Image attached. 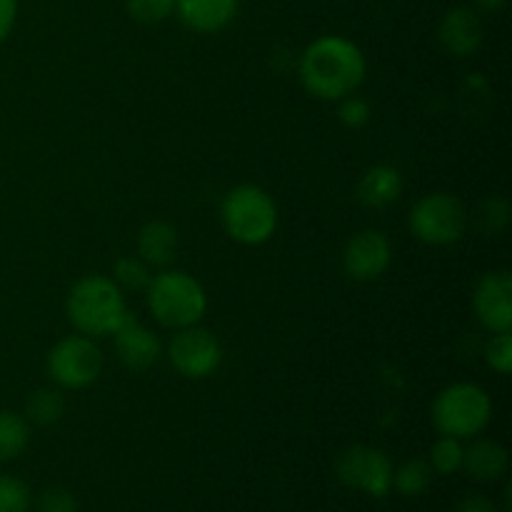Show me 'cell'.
I'll list each match as a JSON object with an SVG mask.
<instances>
[{
  "label": "cell",
  "mask_w": 512,
  "mask_h": 512,
  "mask_svg": "<svg viewBox=\"0 0 512 512\" xmlns=\"http://www.w3.org/2000/svg\"><path fill=\"white\" fill-rule=\"evenodd\" d=\"M510 455L495 440H473L463 453V470L478 483H495L508 473Z\"/></svg>",
  "instance_id": "9a60e30c"
},
{
  "label": "cell",
  "mask_w": 512,
  "mask_h": 512,
  "mask_svg": "<svg viewBox=\"0 0 512 512\" xmlns=\"http://www.w3.org/2000/svg\"><path fill=\"white\" fill-rule=\"evenodd\" d=\"M70 325L88 338H110L128 315L125 295L108 275H85L65 300Z\"/></svg>",
  "instance_id": "7a4b0ae2"
},
{
  "label": "cell",
  "mask_w": 512,
  "mask_h": 512,
  "mask_svg": "<svg viewBox=\"0 0 512 512\" xmlns=\"http://www.w3.org/2000/svg\"><path fill=\"white\" fill-rule=\"evenodd\" d=\"M220 218L235 243L263 245L278 230V205L260 185H238L225 195Z\"/></svg>",
  "instance_id": "277c9868"
},
{
  "label": "cell",
  "mask_w": 512,
  "mask_h": 512,
  "mask_svg": "<svg viewBox=\"0 0 512 512\" xmlns=\"http://www.w3.org/2000/svg\"><path fill=\"white\" fill-rule=\"evenodd\" d=\"M30 443V423L13 410H0V463L20 458Z\"/></svg>",
  "instance_id": "d6986e66"
},
{
  "label": "cell",
  "mask_w": 512,
  "mask_h": 512,
  "mask_svg": "<svg viewBox=\"0 0 512 512\" xmlns=\"http://www.w3.org/2000/svg\"><path fill=\"white\" fill-rule=\"evenodd\" d=\"M65 415V398L60 388H38L28 395L25 400V415L28 423L38 425V428H48V425L60 423Z\"/></svg>",
  "instance_id": "ac0fdd59"
},
{
  "label": "cell",
  "mask_w": 512,
  "mask_h": 512,
  "mask_svg": "<svg viewBox=\"0 0 512 512\" xmlns=\"http://www.w3.org/2000/svg\"><path fill=\"white\" fill-rule=\"evenodd\" d=\"M113 343L120 363L135 373L150 370L163 355V343H160L158 335L130 313L125 315V320L113 333Z\"/></svg>",
  "instance_id": "7c38bea8"
},
{
  "label": "cell",
  "mask_w": 512,
  "mask_h": 512,
  "mask_svg": "<svg viewBox=\"0 0 512 512\" xmlns=\"http://www.w3.org/2000/svg\"><path fill=\"white\" fill-rule=\"evenodd\" d=\"M430 478H433V468L428 460H405L398 470H393V488L403 498H420L430 488Z\"/></svg>",
  "instance_id": "ffe728a7"
},
{
  "label": "cell",
  "mask_w": 512,
  "mask_h": 512,
  "mask_svg": "<svg viewBox=\"0 0 512 512\" xmlns=\"http://www.w3.org/2000/svg\"><path fill=\"white\" fill-rule=\"evenodd\" d=\"M505 3H508V0H475V5H478L483 13H500V10L505 8Z\"/></svg>",
  "instance_id": "4dcf8cb0"
},
{
  "label": "cell",
  "mask_w": 512,
  "mask_h": 512,
  "mask_svg": "<svg viewBox=\"0 0 512 512\" xmlns=\"http://www.w3.org/2000/svg\"><path fill=\"white\" fill-rule=\"evenodd\" d=\"M240 0H175V13L195 33H218L238 15Z\"/></svg>",
  "instance_id": "5bb4252c"
},
{
  "label": "cell",
  "mask_w": 512,
  "mask_h": 512,
  "mask_svg": "<svg viewBox=\"0 0 512 512\" xmlns=\"http://www.w3.org/2000/svg\"><path fill=\"white\" fill-rule=\"evenodd\" d=\"M125 10L138 23L155 25L175 13V0H125Z\"/></svg>",
  "instance_id": "603a6c76"
},
{
  "label": "cell",
  "mask_w": 512,
  "mask_h": 512,
  "mask_svg": "<svg viewBox=\"0 0 512 512\" xmlns=\"http://www.w3.org/2000/svg\"><path fill=\"white\" fill-rule=\"evenodd\" d=\"M403 193V175L393 165H373L358 183V200L365 208H388Z\"/></svg>",
  "instance_id": "2e32d148"
},
{
  "label": "cell",
  "mask_w": 512,
  "mask_h": 512,
  "mask_svg": "<svg viewBox=\"0 0 512 512\" xmlns=\"http://www.w3.org/2000/svg\"><path fill=\"white\" fill-rule=\"evenodd\" d=\"M463 443L458 438L443 435L430 450V468L440 475H455L463 470Z\"/></svg>",
  "instance_id": "7402d4cb"
},
{
  "label": "cell",
  "mask_w": 512,
  "mask_h": 512,
  "mask_svg": "<svg viewBox=\"0 0 512 512\" xmlns=\"http://www.w3.org/2000/svg\"><path fill=\"white\" fill-rule=\"evenodd\" d=\"M18 20V0H0V45L10 38Z\"/></svg>",
  "instance_id": "f1b7e54d"
},
{
  "label": "cell",
  "mask_w": 512,
  "mask_h": 512,
  "mask_svg": "<svg viewBox=\"0 0 512 512\" xmlns=\"http://www.w3.org/2000/svg\"><path fill=\"white\" fill-rule=\"evenodd\" d=\"M473 308L480 325L490 333H508L512 328V275L493 270L483 275L473 293Z\"/></svg>",
  "instance_id": "8fae6325"
},
{
  "label": "cell",
  "mask_w": 512,
  "mask_h": 512,
  "mask_svg": "<svg viewBox=\"0 0 512 512\" xmlns=\"http://www.w3.org/2000/svg\"><path fill=\"white\" fill-rule=\"evenodd\" d=\"M340 108H338V118L340 123L345 125V128L350 130H360L365 128V125L370 123V105L365 103L363 98H358V95H348V98L338 100Z\"/></svg>",
  "instance_id": "484cf974"
},
{
  "label": "cell",
  "mask_w": 512,
  "mask_h": 512,
  "mask_svg": "<svg viewBox=\"0 0 512 512\" xmlns=\"http://www.w3.org/2000/svg\"><path fill=\"white\" fill-rule=\"evenodd\" d=\"M493 418L490 395L475 383H453L433 403V423L440 435L468 440L483 433Z\"/></svg>",
  "instance_id": "5b68a950"
},
{
  "label": "cell",
  "mask_w": 512,
  "mask_h": 512,
  "mask_svg": "<svg viewBox=\"0 0 512 512\" xmlns=\"http://www.w3.org/2000/svg\"><path fill=\"white\" fill-rule=\"evenodd\" d=\"M168 360L183 378L205 380L223 363V345L210 330L190 325L170 338Z\"/></svg>",
  "instance_id": "9c48e42d"
},
{
  "label": "cell",
  "mask_w": 512,
  "mask_h": 512,
  "mask_svg": "<svg viewBox=\"0 0 512 512\" xmlns=\"http://www.w3.org/2000/svg\"><path fill=\"white\" fill-rule=\"evenodd\" d=\"M178 255V230L165 220H150L138 233V258L150 268H168Z\"/></svg>",
  "instance_id": "e0dca14e"
},
{
  "label": "cell",
  "mask_w": 512,
  "mask_h": 512,
  "mask_svg": "<svg viewBox=\"0 0 512 512\" xmlns=\"http://www.w3.org/2000/svg\"><path fill=\"white\" fill-rule=\"evenodd\" d=\"M458 512H500L498 505L485 495H468L458 503Z\"/></svg>",
  "instance_id": "f546056e"
},
{
  "label": "cell",
  "mask_w": 512,
  "mask_h": 512,
  "mask_svg": "<svg viewBox=\"0 0 512 512\" xmlns=\"http://www.w3.org/2000/svg\"><path fill=\"white\" fill-rule=\"evenodd\" d=\"M485 363L500 375H510L512 370V335L508 333H495L493 340L485 348Z\"/></svg>",
  "instance_id": "d4e9b609"
},
{
  "label": "cell",
  "mask_w": 512,
  "mask_h": 512,
  "mask_svg": "<svg viewBox=\"0 0 512 512\" xmlns=\"http://www.w3.org/2000/svg\"><path fill=\"white\" fill-rule=\"evenodd\" d=\"M365 55L343 35H323L305 48L300 58V80L313 98L338 103L365 80Z\"/></svg>",
  "instance_id": "6da1fadb"
},
{
  "label": "cell",
  "mask_w": 512,
  "mask_h": 512,
  "mask_svg": "<svg viewBox=\"0 0 512 512\" xmlns=\"http://www.w3.org/2000/svg\"><path fill=\"white\" fill-rule=\"evenodd\" d=\"M508 220H510L508 200H503V198L485 200L483 208H480V215H478V223H480V228L485 230V233H488V235L500 233V230L508 225Z\"/></svg>",
  "instance_id": "4316f807"
},
{
  "label": "cell",
  "mask_w": 512,
  "mask_h": 512,
  "mask_svg": "<svg viewBox=\"0 0 512 512\" xmlns=\"http://www.w3.org/2000/svg\"><path fill=\"white\" fill-rule=\"evenodd\" d=\"M150 265L145 263V260H140L138 255H125V258L115 260L113 265V283L118 285L120 290H133V293H138V290H145L150 283Z\"/></svg>",
  "instance_id": "44dd1931"
},
{
  "label": "cell",
  "mask_w": 512,
  "mask_h": 512,
  "mask_svg": "<svg viewBox=\"0 0 512 512\" xmlns=\"http://www.w3.org/2000/svg\"><path fill=\"white\" fill-rule=\"evenodd\" d=\"M440 45L448 50L455 58H468V55L478 53L480 43H483V20L475 13L473 8H460L448 10L440 20L438 28Z\"/></svg>",
  "instance_id": "4fadbf2b"
},
{
  "label": "cell",
  "mask_w": 512,
  "mask_h": 512,
  "mask_svg": "<svg viewBox=\"0 0 512 512\" xmlns=\"http://www.w3.org/2000/svg\"><path fill=\"white\" fill-rule=\"evenodd\" d=\"M393 263V245L380 230H360L345 243L343 268L358 283H373Z\"/></svg>",
  "instance_id": "30bf717a"
},
{
  "label": "cell",
  "mask_w": 512,
  "mask_h": 512,
  "mask_svg": "<svg viewBox=\"0 0 512 512\" xmlns=\"http://www.w3.org/2000/svg\"><path fill=\"white\" fill-rule=\"evenodd\" d=\"M30 488L15 475H0V512H28Z\"/></svg>",
  "instance_id": "cb8c5ba5"
},
{
  "label": "cell",
  "mask_w": 512,
  "mask_h": 512,
  "mask_svg": "<svg viewBox=\"0 0 512 512\" xmlns=\"http://www.w3.org/2000/svg\"><path fill=\"white\" fill-rule=\"evenodd\" d=\"M35 510L38 512H78V500H75V495L65 488H48L40 493Z\"/></svg>",
  "instance_id": "83f0119b"
},
{
  "label": "cell",
  "mask_w": 512,
  "mask_h": 512,
  "mask_svg": "<svg viewBox=\"0 0 512 512\" xmlns=\"http://www.w3.org/2000/svg\"><path fill=\"white\" fill-rule=\"evenodd\" d=\"M335 473L345 488L360 490L375 500L388 498L393 490V460L385 450L370 445H353L345 450L335 465Z\"/></svg>",
  "instance_id": "ba28073f"
},
{
  "label": "cell",
  "mask_w": 512,
  "mask_h": 512,
  "mask_svg": "<svg viewBox=\"0 0 512 512\" xmlns=\"http://www.w3.org/2000/svg\"><path fill=\"white\" fill-rule=\"evenodd\" d=\"M410 233L425 245H443L458 243L468 230V210L463 200L450 193H430L420 198L410 210Z\"/></svg>",
  "instance_id": "8992f818"
},
{
  "label": "cell",
  "mask_w": 512,
  "mask_h": 512,
  "mask_svg": "<svg viewBox=\"0 0 512 512\" xmlns=\"http://www.w3.org/2000/svg\"><path fill=\"white\" fill-rule=\"evenodd\" d=\"M45 373L63 390L90 388L103 373V353L88 335H68L50 348Z\"/></svg>",
  "instance_id": "52a82bcc"
},
{
  "label": "cell",
  "mask_w": 512,
  "mask_h": 512,
  "mask_svg": "<svg viewBox=\"0 0 512 512\" xmlns=\"http://www.w3.org/2000/svg\"><path fill=\"white\" fill-rule=\"evenodd\" d=\"M153 318L165 328H190L203 320L208 298L198 280L185 270H168L153 275L145 288Z\"/></svg>",
  "instance_id": "3957f363"
}]
</instances>
